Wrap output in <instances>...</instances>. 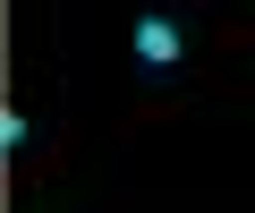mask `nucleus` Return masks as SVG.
<instances>
[{
    "label": "nucleus",
    "instance_id": "f257e3e1",
    "mask_svg": "<svg viewBox=\"0 0 255 213\" xmlns=\"http://www.w3.org/2000/svg\"><path fill=\"white\" fill-rule=\"evenodd\" d=\"M128 51H136V68L170 77V68H179V51H187V26H179L170 9H145L136 26H128Z\"/></svg>",
    "mask_w": 255,
    "mask_h": 213
},
{
    "label": "nucleus",
    "instance_id": "f03ea898",
    "mask_svg": "<svg viewBox=\"0 0 255 213\" xmlns=\"http://www.w3.org/2000/svg\"><path fill=\"white\" fill-rule=\"evenodd\" d=\"M26 137H34V128H26V111H0V145H9V154H26Z\"/></svg>",
    "mask_w": 255,
    "mask_h": 213
}]
</instances>
